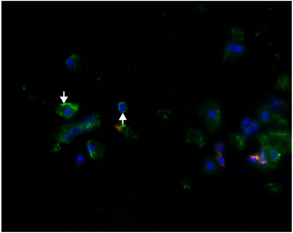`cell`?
<instances>
[{"instance_id": "1", "label": "cell", "mask_w": 293, "mask_h": 233, "mask_svg": "<svg viewBox=\"0 0 293 233\" xmlns=\"http://www.w3.org/2000/svg\"><path fill=\"white\" fill-rule=\"evenodd\" d=\"M199 114L205 121L209 131L211 133L215 132L220 124L221 117L217 102L212 100L205 103L200 108Z\"/></svg>"}, {"instance_id": "2", "label": "cell", "mask_w": 293, "mask_h": 233, "mask_svg": "<svg viewBox=\"0 0 293 233\" xmlns=\"http://www.w3.org/2000/svg\"><path fill=\"white\" fill-rule=\"evenodd\" d=\"M233 37L227 44L224 54V60H232L240 56L244 52V45L242 41L244 38L243 33L237 27L232 29Z\"/></svg>"}, {"instance_id": "3", "label": "cell", "mask_w": 293, "mask_h": 233, "mask_svg": "<svg viewBox=\"0 0 293 233\" xmlns=\"http://www.w3.org/2000/svg\"><path fill=\"white\" fill-rule=\"evenodd\" d=\"M79 105L78 103L65 102L59 105L55 110L60 116L66 119L73 117L78 111Z\"/></svg>"}, {"instance_id": "4", "label": "cell", "mask_w": 293, "mask_h": 233, "mask_svg": "<svg viewBox=\"0 0 293 233\" xmlns=\"http://www.w3.org/2000/svg\"><path fill=\"white\" fill-rule=\"evenodd\" d=\"M86 148L90 157L93 159H100L105 153L104 146L92 140H89L87 141Z\"/></svg>"}, {"instance_id": "5", "label": "cell", "mask_w": 293, "mask_h": 233, "mask_svg": "<svg viewBox=\"0 0 293 233\" xmlns=\"http://www.w3.org/2000/svg\"><path fill=\"white\" fill-rule=\"evenodd\" d=\"M79 123L85 131H88L98 127L100 125L101 120L98 114L92 112Z\"/></svg>"}, {"instance_id": "6", "label": "cell", "mask_w": 293, "mask_h": 233, "mask_svg": "<svg viewBox=\"0 0 293 233\" xmlns=\"http://www.w3.org/2000/svg\"><path fill=\"white\" fill-rule=\"evenodd\" d=\"M203 162L204 170L209 175L214 173L219 167L215 156H211L207 157L204 159Z\"/></svg>"}, {"instance_id": "7", "label": "cell", "mask_w": 293, "mask_h": 233, "mask_svg": "<svg viewBox=\"0 0 293 233\" xmlns=\"http://www.w3.org/2000/svg\"><path fill=\"white\" fill-rule=\"evenodd\" d=\"M62 130L67 131L74 136L80 135L85 131L79 122L65 124L62 127Z\"/></svg>"}, {"instance_id": "8", "label": "cell", "mask_w": 293, "mask_h": 233, "mask_svg": "<svg viewBox=\"0 0 293 233\" xmlns=\"http://www.w3.org/2000/svg\"><path fill=\"white\" fill-rule=\"evenodd\" d=\"M187 140L188 141H195L200 146H202L204 144V136L203 134L197 130L192 128L188 130Z\"/></svg>"}, {"instance_id": "9", "label": "cell", "mask_w": 293, "mask_h": 233, "mask_svg": "<svg viewBox=\"0 0 293 233\" xmlns=\"http://www.w3.org/2000/svg\"><path fill=\"white\" fill-rule=\"evenodd\" d=\"M81 62L79 54L77 53L73 54L70 55L66 61V68L69 70H76L80 66Z\"/></svg>"}, {"instance_id": "10", "label": "cell", "mask_w": 293, "mask_h": 233, "mask_svg": "<svg viewBox=\"0 0 293 233\" xmlns=\"http://www.w3.org/2000/svg\"><path fill=\"white\" fill-rule=\"evenodd\" d=\"M266 104L271 112L280 110L286 107L287 105L284 101L276 98L272 99Z\"/></svg>"}, {"instance_id": "11", "label": "cell", "mask_w": 293, "mask_h": 233, "mask_svg": "<svg viewBox=\"0 0 293 233\" xmlns=\"http://www.w3.org/2000/svg\"><path fill=\"white\" fill-rule=\"evenodd\" d=\"M74 137L70 133L62 130L57 135L56 139L60 143L68 144L73 141Z\"/></svg>"}, {"instance_id": "12", "label": "cell", "mask_w": 293, "mask_h": 233, "mask_svg": "<svg viewBox=\"0 0 293 233\" xmlns=\"http://www.w3.org/2000/svg\"><path fill=\"white\" fill-rule=\"evenodd\" d=\"M272 112L266 104L262 105L259 110V116L261 120L264 122H267L270 119Z\"/></svg>"}, {"instance_id": "13", "label": "cell", "mask_w": 293, "mask_h": 233, "mask_svg": "<svg viewBox=\"0 0 293 233\" xmlns=\"http://www.w3.org/2000/svg\"><path fill=\"white\" fill-rule=\"evenodd\" d=\"M260 123L257 120H254L252 121L250 125L246 127L243 130V133L246 135H248L255 132L257 130Z\"/></svg>"}, {"instance_id": "14", "label": "cell", "mask_w": 293, "mask_h": 233, "mask_svg": "<svg viewBox=\"0 0 293 233\" xmlns=\"http://www.w3.org/2000/svg\"><path fill=\"white\" fill-rule=\"evenodd\" d=\"M257 156L258 159V162L261 165L264 166L268 164V153L266 149H261L259 152Z\"/></svg>"}, {"instance_id": "15", "label": "cell", "mask_w": 293, "mask_h": 233, "mask_svg": "<svg viewBox=\"0 0 293 233\" xmlns=\"http://www.w3.org/2000/svg\"><path fill=\"white\" fill-rule=\"evenodd\" d=\"M214 149L216 154H222L225 149L224 145L221 141H218L215 144Z\"/></svg>"}, {"instance_id": "16", "label": "cell", "mask_w": 293, "mask_h": 233, "mask_svg": "<svg viewBox=\"0 0 293 233\" xmlns=\"http://www.w3.org/2000/svg\"><path fill=\"white\" fill-rule=\"evenodd\" d=\"M86 161L85 155L82 153H79L77 155L76 158V165L77 166L82 165L85 163Z\"/></svg>"}, {"instance_id": "17", "label": "cell", "mask_w": 293, "mask_h": 233, "mask_svg": "<svg viewBox=\"0 0 293 233\" xmlns=\"http://www.w3.org/2000/svg\"><path fill=\"white\" fill-rule=\"evenodd\" d=\"M215 157L216 162L219 166L221 167H224L225 165V161L222 154H216Z\"/></svg>"}, {"instance_id": "18", "label": "cell", "mask_w": 293, "mask_h": 233, "mask_svg": "<svg viewBox=\"0 0 293 233\" xmlns=\"http://www.w3.org/2000/svg\"><path fill=\"white\" fill-rule=\"evenodd\" d=\"M270 156L271 158L273 160H278L280 156V153L275 150H272L270 153Z\"/></svg>"}, {"instance_id": "19", "label": "cell", "mask_w": 293, "mask_h": 233, "mask_svg": "<svg viewBox=\"0 0 293 233\" xmlns=\"http://www.w3.org/2000/svg\"><path fill=\"white\" fill-rule=\"evenodd\" d=\"M118 108L120 112H124L126 110V105L124 102H120L118 104Z\"/></svg>"}, {"instance_id": "20", "label": "cell", "mask_w": 293, "mask_h": 233, "mask_svg": "<svg viewBox=\"0 0 293 233\" xmlns=\"http://www.w3.org/2000/svg\"><path fill=\"white\" fill-rule=\"evenodd\" d=\"M252 121L251 119L248 117L244 118L242 122V125L245 127L249 126L251 124Z\"/></svg>"}, {"instance_id": "21", "label": "cell", "mask_w": 293, "mask_h": 233, "mask_svg": "<svg viewBox=\"0 0 293 233\" xmlns=\"http://www.w3.org/2000/svg\"><path fill=\"white\" fill-rule=\"evenodd\" d=\"M249 161L253 163H256L258 161V159L257 156L251 155L248 158Z\"/></svg>"}]
</instances>
